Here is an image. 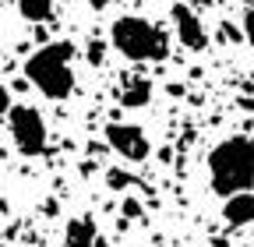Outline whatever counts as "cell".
<instances>
[{"instance_id": "6da1fadb", "label": "cell", "mask_w": 254, "mask_h": 247, "mask_svg": "<svg viewBox=\"0 0 254 247\" xmlns=\"http://www.w3.org/2000/svg\"><path fill=\"white\" fill-rule=\"evenodd\" d=\"M208 180L219 198H233L254 187V141L244 134L222 138L208 152Z\"/></svg>"}, {"instance_id": "7a4b0ae2", "label": "cell", "mask_w": 254, "mask_h": 247, "mask_svg": "<svg viewBox=\"0 0 254 247\" xmlns=\"http://www.w3.org/2000/svg\"><path fill=\"white\" fill-rule=\"evenodd\" d=\"M74 43L60 39V43H46L25 60V78L28 85H36L46 99H67L74 92Z\"/></svg>"}, {"instance_id": "3957f363", "label": "cell", "mask_w": 254, "mask_h": 247, "mask_svg": "<svg viewBox=\"0 0 254 247\" xmlns=\"http://www.w3.org/2000/svg\"><path fill=\"white\" fill-rule=\"evenodd\" d=\"M110 46L120 57L134 60V64H145V60L159 64V60L170 57V36L155 21L138 18V14H124L110 25Z\"/></svg>"}, {"instance_id": "277c9868", "label": "cell", "mask_w": 254, "mask_h": 247, "mask_svg": "<svg viewBox=\"0 0 254 247\" xmlns=\"http://www.w3.org/2000/svg\"><path fill=\"white\" fill-rule=\"evenodd\" d=\"M7 124H11V141H14V148L21 156H43L46 152L50 131H46V120H43V113L36 106H25V103L11 106Z\"/></svg>"}, {"instance_id": "5b68a950", "label": "cell", "mask_w": 254, "mask_h": 247, "mask_svg": "<svg viewBox=\"0 0 254 247\" xmlns=\"http://www.w3.org/2000/svg\"><path fill=\"white\" fill-rule=\"evenodd\" d=\"M106 145L124 163H141L152 152V145H148V138H145V131L138 127V124H120V120L106 124Z\"/></svg>"}, {"instance_id": "8992f818", "label": "cell", "mask_w": 254, "mask_h": 247, "mask_svg": "<svg viewBox=\"0 0 254 247\" xmlns=\"http://www.w3.org/2000/svg\"><path fill=\"white\" fill-rule=\"evenodd\" d=\"M170 18H173V28H177V36H180V46H187L190 53H201L208 46V36H205L201 18L190 11L187 4H173L170 7Z\"/></svg>"}, {"instance_id": "52a82bcc", "label": "cell", "mask_w": 254, "mask_h": 247, "mask_svg": "<svg viewBox=\"0 0 254 247\" xmlns=\"http://www.w3.org/2000/svg\"><path fill=\"white\" fill-rule=\"evenodd\" d=\"M95 219L92 215H74L67 219V230H64V247H92L95 244Z\"/></svg>"}, {"instance_id": "ba28073f", "label": "cell", "mask_w": 254, "mask_h": 247, "mask_svg": "<svg viewBox=\"0 0 254 247\" xmlns=\"http://www.w3.org/2000/svg\"><path fill=\"white\" fill-rule=\"evenodd\" d=\"M222 219H226L230 226H247V223H254V194L244 191V194L226 198V205H222Z\"/></svg>"}, {"instance_id": "9c48e42d", "label": "cell", "mask_w": 254, "mask_h": 247, "mask_svg": "<svg viewBox=\"0 0 254 247\" xmlns=\"http://www.w3.org/2000/svg\"><path fill=\"white\" fill-rule=\"evenodd\" d=\"M117 99H120V106H127V110L145 106V103L152 99V81H148V78H131V81H124L120 92H117Z\"/></svg>"}, {"instance_id": "30bf717a", "label": "cell", "mask_w": 254, "mask_h": 247, "mask_svg": "<svg viewBox=\"0 0 254 247\" xmlns=\"http://www.w3.org/2000/svg\"><path fill=\"white\" fill-rule=\"evenodd\" d=\"M18 14L25 18V21H46L50 14H53V0H18Z\"/></svg>"}, {"instance_id": "8fae6325", "label": "cell", "mask_w": 254, "mask_h": 247, "mask_svg": "<svg viewBox=\"0 0 254 247\" xmlns=\"http://www.w3.org/2000/svg\"><path fill=\"white\" fill-rule=\"evenodd\" d=\"M106 184H110L113 191H127V187L134 184V177H131V173H124L120 166H113V170H106Z\"/></svg>"}, {"instance_id": "7c38bea8", "label": "cell", "mask_w": 254, "mask_h": 247, "mask_svg": "<svg viewBox=\"0 0 254 247\" xmlns=\"http://www.w3.org/2000/svg\"><path fill=\"white\" fill-rule=\"evenodd\" d=\"M120 215H124V219H141V205L134 201V198H124V205H120Z\"/></svg>"}, {"instance_id": "4fadbf2b", "label": "cell", "mask_w": 254, "mask_h": 247, "mask_svg": "<svg viewBox=\"0 0 254 247\" xmlns=\"http://www.w3.org/2000/svg\"><path fill=\"white\" fill-rule=\"evenodd\" d=\"M244 39L254 46V0L247 4V11H244Z\"/></svg>"}, {"instance_id": "5bb4252c", "label": "cell", "mask_w": 254, "mask_h": 247, "mask_svg": "<svg viewBox=\"0 0 254 247\" xmlns=\"http://www.w3.org/2000/svg\"><path fill=\"white\" fill-rule=\"evenodd\" d=\"M103 57H106V46H103V43H92V46H88V64L99 67V64H103Z\"/></svg>"}, {"instance_id": "9a60e30c", "label": "cell", "mask_w": 254, "mask_h": 247, "mask_svg": "<svg viewBox=\"0 0 254 247\" xmlns=\"http://www.w3.org/2000/svg\"><path fill=\"white\" fill-rule=\"evenodd\" d=\"M7 113H11V96H7V88L0 85V124L7 120Z\"/></svg>"}, {"instance_id": "2e32d148", "label": "cell", "mask_w": 254, "mask_h": 247, "mask_svg": "<svg viewBox=\"0 0 254 247\" xmlns=\"http://www.w3.org/2000/svg\"><path fill=\"white\" fill-rule=\"evenodd\" d=\"M244 32H237V28L233 25H222V39H240Z\"/></svg>"}, {"instance_id": "e0dca14e", "label": "cell", "mask_w": 254, "mask_h": 247, "mask_svg": "<svg viewBox=\"0 0 254 247\" xmlns=\"http://www.w3.org/2000/svg\"><path fill=\"white\" fill-rule=\"evenodd\" d=\"M85 4H88V7H95V11H103V7H110V4H113V0H85Z\"/></svg>"}, {"instance_id": "ac0fdd59", "label": "cell", "mask_w": 254, "mask_h": 247, "mask_svg": "<svg viewBox=\"0 0 254 247\" xmlns=\"http://www.w3.org/2000/svg\"><path fill=\"white\" fill-rule=\"evenodd\" d=\"M92 247H110V244H106L103 237H95V244H92Z\"/></svg>"}, {"instance_id": "d6986e66", "label": "cell", "mask_w": 254, "mask_h": 247, "mask_svg": "<svg viewBox=\"0 0 254 247\" xmlns=\"http://www.w3.org/2000/svg\"><path fill=\"white\" fill-rule=\"evenodd\" d=\"M212 247H230V244H226V240H222V237H219V240H212Z\"/></svg>"}, {"instance_id": "ffe728a7", "label": "cell", "mask_w": 254, "mask_h": 247, "mask_svg": "<svg viewBox=\"0 0 254 247\" xmlns=\"http://www.w3.org/2000/svg\"><path fill=\"white\" fill-rule=\"evenodd\" d=\"M0 57H4V50H0Z\"/></svg>"}]
</instances>
